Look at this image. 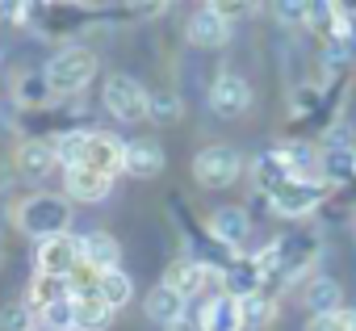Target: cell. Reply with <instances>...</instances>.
Instances as JSON below:
<instances>
[{"label":"cell","instance_id":"obj_1","mask_svg":"<svg viewBox=\"0 0 356 331\" xmlns=\"http://www.w3.org/2000/svg\"><path fill=\"white\" fill-rule=\"evenodd\" d=\"M67 223H72V202L59 197V193H30L17 206V227L26 235H34L38 243L55 239V235H67Z\"/></svg>","mask_w":356,"mask_h":331},{"label":"cell","instance_id":"obj_2","mask_svg":"<svg viewBox=\"0 0 356 331\" xmlns=\"http://www.w3.org/2000/svg\"><path fill=\"white\" fill-rule=\"evenodd\" d=\"M42 76H47V84L55 88V97H76V92H84V88L92 84V76H97V55L84 51V47H63V51H55V55L47 59Z\"/></svg>","mask_w":356,"mask_h":331},{"label":"cell","instance_id":"obj_3","mask_svg":"<svg viewBox=\"0 0 356 331\" xmlns=\"http://www.w3.org/2000/svg\"><path fill=\"white\" fill-rule=\"evenodd\" d=\"M327 193H331V185L323 177H314V181H298L293 177V181H285L281 189L268 193V210L281 214V218H306V214H314L327 202Z\"/></svg>","mask_w":356,"mask_h":331},{"label":"cell","instance_id":"obj_4","mask_svg":"<svg viewBox=\"0 0 356 331\" xmlns=\"http://www.w3.org/2000/svg\"><path fill=\"white\" fill-rule=\"evenodd\" d=\"M163 285L181 289L185 298H202V293H210V289H218V293H222V268H218V264H210V260L181 256V260H172V264H168Z\"/></svg>","mask_w":356,"mask_h":331},{"label":"cell","instance_id":"obj_5","mask_svg":"<svg viewBox=\"0 0 356 331\" xmlns=\"http://www.w3.org/2000/svg\"><path fill=\"white\" fill-rule=\"evenodd\" d=\"M101 101H105V109H109L118 122H138V118H147V101H151V92H147L134 76L113 72V76L105 80V88H101Z\"/></svg>","mask_w":356,"mask_h":331},{"label":"cell","instance_id":"obj_6","mask_svg":"<svg viewBox=\"0 0 356 331\" xmlns=\"http://www.w3.org/2000/svg\"><path fill=\"white\" fill-rule=\"evenodd\" d=\"M239 172H243V159H239V151L227 147V143H214V147H206V151L193 159V177H197V185H206V189H227V185L239 181Z\"/></svg>","mask_w":356,"mask_h":331},{"label":"cell","instance_id":"obj_7","mask_svg":"<svg viewBox=\"0 0 356 331\" xmlns=\"http://www.w3.org/2000/svg\"><path fill=\"white\" fill-rule=\"evenodd\" d=\"M84 260V248H80V235H55V239H42L38 243V273L47 277H72V268Z\"/></svg>","mask_w":356,"mask_h":331},{"label":"cell","instance_id":"obj_8","mask_svg":"<svg viewBox=\"0 0 356 331\" xmlns=\"http://www.w3.org/2000/svg\"><path fill=\"white\" fill-rule=\"evenodd\" d=\"M122 159H126V143H122L118 134H109V130H88V147H84L80 168L118 177V172H122Z\"/></svg>","mask_w":356,"mask_h":331},{"label":"cell","instance_id":"obj_9","mask_svg":"<svg viewBox=\"0 0 356 331\" xmlns=\"http://www.w3.org/2000/svg\"><path fill=\"white\" fill-rule=\"evenodd\" d=\"M248 235H252V214H248L243 206H222V210L210 214V239H214L222 252L243 248Z\"/></svg>","mask_w":356,"mask_h":331},{"label":"cell","instance_id":"obj_10","mask_svg":"<svg viewBox=\"0 0 356 331\" xmlns=\"http://www.w3.org/2000/svg\"><path fill=\"white\" fill-rule=\"evenodd\" d=\"M248 105H252V88H248L243 76L222 72V76L210 84V109H214L218 118H239V113H248Z\"/></svg>","mask_w":356,"mask_h":331},{"label":"cell","instance_id":"obj_11","mask_svg":"<svg viewBox=\"0 0 356 331\" xmlns=\"http://www.w3.org/2000/svg\"><path fill=\"white\" fill-rule=\"evenodd\" d=\"M264 289V268H260V260L256 256H231L227 260V268H222V293H231V298H252V293H260Z\"/></svg>","mask_w":356,"mask_h":331},{"label":"cell","instance_id":"obj_12","mask_svg":"<svg viewBox=\"0 0 356 331\" xmlns=\"http://www.w3.org/2000/svg\"><path fill=\"white\" fill-rule=\"evenodd\" d=\"M185 38H189L197 51H222V47H227V38H231V22H222V17L206 5V9H197V13L189 17Z\"/></svg>","mask_w":356,"mask_h":331},{"label":"cell","instance_id":"obj_13","mask_svg":"<svg viewBox=\"0 0 356 331\" xmlns=\"http://www.w3.org/2000/svg\"><path fill=\"white\" fill-rule=\"evenodd\" d=\"M185 306H189V298L181 293V289H172V285H155V289H147V298H143V310H147V318L151 323H159V327H172V323H181V318H189L185 314Z\"/></svg>","mask_w":356,"mask_h":331},{"label":"cell","instance_id":"obj_14","mask_svg":"<svg viewBox=\"0 0 356 331\" xmlns=\"http://www.w3.org/2000/svg\"><path fill=\"white\" fill-rule=\"evenodd\" d=\"M197 327H202V331H243V302L231 298V293H214V298L202 306Z\"/></svg>","mask_w":356,"mask_h":331},{"label":"cell","instance_id":"obj_15","mask_svg":"<svg viewBox=\"0 0 356 331\" xmlns=\"http://www.w3.org/2000/svg\"><path fill=\"white\" fill-rule=\"evenodd\" d=\"M163 163H168V155H163V147H159V143H151V138L126 143L122 172H130V177H138V181H151V177H159V172H163Z\"/></svg>","mask_w":356,"mask_h":331},{"label":"cell","instance_id":"obj_16","mask_svg":"<svg viewBox=\"0 0 356 331\" xmlns=\"http://www.w3.org/2000/svg\"><path fill=\"white\" fill-rule=\"evenodd\" d=\"M13 163H17V172L26 177V181H42L51 168H55V147H51V138H26L22 147H17V155H13Z\"/></svg>","mask_w":356,"mask_h":331},{"label":"cell","instance_id":"obj_17","mask_svg":"<svg viewBox=\"0 0 356 331\" xmlns=\"http://www.w3.org/2000/svg\"><path fill=\"white\" fill-rule=\"evenodd\" d=\"M63 189H67L72 202H105V197L113 193V177L92 172V168H67Z\"/></svg>","mask_w":356,"mask_h":331},{"label":"cell","instance_id":"obj_18","mask_svg":"<svg viewBox=\"0 0 356 331\" xmlns=\"http://www.w3.org/2000/svg\"><path fill=\"white\" fill-rule=\"evenodd\" d=\"M80 248H84V260H88L97 273L122 268V243H118L109 231H88V235H80Z\"/></svg>","mask_w":356,"mask_h":331},{"label":"cell","instance_id":"obj_19","mask_svg":"<svg viewBox=\"0 0 356 331\" xmlns=\"http://www.w3.org/2000/svg\"><path fill=\"white\" fill-rule=\"evenodd\" d=\"M113 314H118V310H113L101 293H80V298H76V331H109Z\"/></svg>","mask_w":356,"mask_h":331},{"label":"cell","instance_id":"obj_20","mask_svg":"<svg viewBox=\"0 0 356 331\" xmlns=\"http://www.w3.org/2000/svg\"><path fill=\"white\" fill-rule=\"evenodd\" d=\"M306 310H310V318H314V314H335V310H343V289H339V281L314 277V281L306 285Z\"/></svg>","mask_w":356,"mask_h":331},{"label":"cell","instance_id":"obj_21","mask_svg":"<svg viewBox=\"0 0 356 331\" xmlns=\"http://www.w3.org/2000/svg\"><path fill=\"white\" fill-rule=\"evenodd\" d=\"M72 289H67V281L63 277H47V273H34V281H30V293H26V306L34 310V314H42L47 306H55L59 298H67Z\"/></svg>","mask_w":356,"mask_h":331},{"label":"cell","instance_id":"obj_22","mask_svg":"<svg viewBox=\"0 0 356 331\" xmlns=\"http://www.w3.org/2000/svg\"><path fill=\"white\" fill-rule=\"evenodd\" d=\"M13 97H17V105H26V109H47V105L55 101V88L47 84L42 72H26V76H17Z\"/></svg>","mask_w":356,"mask_h":331},{"label":"cell","instance_id":"obj_23","mask_svg":"<svg viewBox=\"0 0 356 331\" xmlns=\"http://www.w3.org/2000/svg\"><path fill=\"white\" fill-rule=\"evenodd\" d=\"M323 181H327V185L356 181V151H352V147H331V151L323 155Z\"/></svg>","mask_w":356,"mask_h":331},{"label":"cell","instance_id":"obj_24","mask_svg":"<svg viewBox=\"0 0 356 331\" xmlns=\"http://www.w3.org/2000/svg\"><path fill=\"white\" fill-rule=\"evenodd\" d=\"M181 113H185V105H181V97H176L172 88L151 92V101H147V118H151L155 126H176V122H181Z\"/></svg>","mask_w":356,"mask_h":331},{"label":"cell","instance_id":"obj_25","mask_svg":"<svg viewBox=\"0 0 356 331\" xmlns=\"http://www.w3.org/2000/svg\"><path fill=\"white\" fill-rule=\"evenodd\" d=\"M113 310H122L130 298H134V281H130V273L126 268H109V273H101V289H97Z\"/></svg>","mask_w":356,"mask_h":331},{"label":"cell","instance_id":"obj_26","mask_svg":"<svg viewBox=\"0 0 356 331\" xmlns=\"http://www.w3.org/2000/svg\"><path fill=\"white\" fill-rule=\"evenodd\" d=\"M38 323H42L47 331H76V298H72V293L59 298L55 306H47V310L38 314Z\"/></svg>","mask_w":356,"mask_h":331},{"label":"cell","instance_id":"obj_27","mask_svg":"<svg viewBox=\"0 0 356 331\" xmlns=\"http://www.w3.org/2000/svg\"><path fill=\"white\" fill-rule=\"evenodd\" d=\"M273 318H277V298H268V293L243 298V327H268Z\"/></svg>","mask_w":356,"mask_h":331},{"label":"cell","instance_id":"obj_28","mask_svg":"<svg viewBox=\"0 0 356 331\" xmlns=\"http://www.w3.org/2000/svg\"><path fill=\"white\" fill-rule=\"evenodd\" d=\"M34 327H38V314L26 302H9L0 310V331H34Z\"/></svg>","mask_w":356,"mask_h":331},{"label":"cell","instance_id":"obj_29","mask_svg":"<svg viewBox=\"0 0 356 331\" xmlns=\"http://www.w3.org/2000/svg\"><path fill=\"white\" fill-rule=\"evenodd\" d=\"M67 289H72V298H80V293H97V289H101V273H97L88 260H80V264L72 268V277H67Z\"/></svg>","mask_w":356,"mask_h":331},{"label":"cell","instance_id":"obj_30","mask_svg":"<svg viewBox=\"0 0 356 331\" xmlns=\"http://www.w3.org/2000/svg\"><path fill=\"white\" fill-rule=\"evenodd\" d=\"M306 331H356V310H335V314H314Z\"/></svg>","mask_w":356,"mask_h":331},{"label":"cell","instance_id":"obj_31","mask_svg":"<svg viewBox=\"0 0 356 331\" xmlns=\"http://www.w3.org/2000/svg\"><path fill=\"white\" fill-rule=\"evenodd\" d=\"M30 13V5H17V0H0V22H9V26H22Z\"/></svg>","mask_w":356,"mask_h":331},{"label":"cell","instance_id":"obj_32","mask_svg":"<svg viewBox=\"0 0 356 331\" xmlns=\"http://www.w3.org/2000/svg\"><path fill=\"white\" fill-rule=\"evenodd\" d=\"M277 17H281V22H306V5H293V0H285V5H277Z\"/></svg>","mask_w":356,"mask_h":331},{"label":"cell","instance_id":"obj_33","mask_svg":"<svg viewBox=\"0 0 356 331\" xmlns=\"http://www.w3.org/2000/svg\"><path fill=\"white\" fill-rule=\"evenodd\" d=\"M163 331H202V327H197V318H181V323H172V327H163Z\"/></svg>","mask_w":356,"mask_h":331},{"label":"cell","instance_id":"obj_34","mask_svg":"<svg viewBox=\"0 0 356 331\" xmlns=\"http://www.w3.org/2000/svg\"><path fill=\"white\" fill-rule=\"evenodd\" d=\"M34 331H47V327H42V323H38V327H34Z\"/></svg>","mask_w":356,"mask_h":331}]
</instances>
